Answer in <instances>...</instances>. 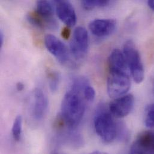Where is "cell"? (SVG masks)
<instances>
[{"instance_id": "1", "label": "cell", "mask_w": 154, "mask_h": 154, "mask_svg": "<svg viewBox=\"0 0 154 154\" xmlns=\"http://www.w3.org/2000/svg\"><path fill=\"white\" fill-rule=\"evenodd\" d=\"M88 82L85 77H77L64 95L60 115L70 129H75L80 122L85 112V102L83 92Z\"/></svg>"}, {"instance_id": "2", "label": "cell", "mask_w": 154, "mask_h": 154, "mask_svg": "<svg viewBox=\"0 0 154 154\" xmlns=\"http://www.w3.org/2000/svg\"><path fill=\"white\" fill-rule=\"evenodd\" d=\"M94 124L97 134L104 143H110L118 137V124L110 111L100 109L95 115Z\"/></svg>"}, {"instance_id": "3", "label": "cell", "mask_w": 154, "mask_h": 154, "mask_svg": "<svg viewBox=\"0 0 154 154\" xmlns=\"http://www.w3.org/2000/svg\"><path fill=\"white\" fill-rule=\"evenodd\" d=\"M123 54L134 81L137 83H142L145 77L143 66L139 52L132 40L125 43Z\"/></svg>"}, {"instance_id": "4", "label": "cell", "mask_w": 154, "mask_h": 154, "mask_svg": "<svg viewBox=\"0 0 154 154\" xmlns=\"http://www.w3.org/2000/svg\"><path fill=\"white\" fill-rule=\"evenodd\" d=\"M130 87L131 80L128 73L109 72L107 91L110 98L116 99L126 95Z\"/></svg>"}, {"instance_id": "5", "label": "cell", "mask_w": 154, "mask_h": 154, "mask_svg": "<svg viewBox=\"0 0 154 154\" xmlns=\"http://www.w3.org/2000/svg\"><path fill=\"white\" fill-rule=\"evenodd\" d=\"M88 45L89 39L87 30L83 26H78L74 31L70 43L71 54L76 60H82L87 54Z\"/></svg>"}, {"instance_id": "6", "label": "cell", "mask_w": 154, "mask_h": 154, "mask_svg": "<svg viewBox=\"0 0 154 154\" xmlns=\"http://www.w3.org/2000/svg\"><path fill=\"white\" fill-rule=\"evenodd\" d=\"M45 43L48 50L60 63L65 64L70 61V53L67 47L56 36L52 34L46 35Z\"/></svg>"}, {"instance_id": "7", "label": "cell", "mask_w": 154, "mask_h": 154, "mask_svg": "<svg viewBox=\"0 0 154 154\" xmlns=\"http://www.w3.org/2000/svg\"><path fill=\"white\" fill-rule=\"evenodd\" d=\"M134 105V96L132 94H126L114 99L109 105V111L113 116L122 118L130 114L133 109Z\"/></svg>"}, {"instance_id": "8", "label": "cell", "mask_w": 154, "mask_h": 154, "mask_svg": "<svg viewBox=\"0 0 154 154\" xmlns=\"http://www.w3.org/2000/svg\"><path fill=\"white\" fill-rule=\"evenodd\" d=\"M129 154H154V132L140 133L131 146Z\"/></svg>"}, {"instance_id": "9", "label": "cell", "mask_w": 154, "mask_h": 154, "mask_svg": "<svg viewBox=\"0 0 154 154\" xmlns=\"http://www.w3.org/2000/svg\"><path fill=\"white\" fill-rule=\"evenodd\" d=\"M31 113L36 121L42 120L48 109V99L45 93L40 88H35L32 95Z\"/></svg>"}, {"instance_id": "10", "label": "cell", "mask_w": 154, "mask_h": 154, "mask_svg": "<svg viewBox=\"0 0 154 154\" xmlns=\"http://www.w3.org/2000/svg\"><path fill=\"white\" fill-rule=\"evenodd\" d=\"M116 21L113 19H96L89 24L91 33L98 37H104L112 34L115 30Z\"/></svg>"}, {"instance_id": "11", "label": "cell", "mask_w": 154, "mask_h": 154, "mask_svg": "<svg viewBox=\"0 0 154 154\" xmlns=\"http://www.w3.org/2000/svg\"><path fill=\"white\" fill-rule=\"evenodd\" d=\"M55 8L60 19L68 27H72L76 23L77 17L75 8L68 1H56Z\"/></svg>"}, {"instance_id": "12", "label": "cell", "mask_w": 154, "mask_h": 154, "mask_svg": "<svg viewBox=\"0 0 154 154\" xmlns=\"http://www.w3.org/2000/svg\"><path fill=\"white\" fill-rule=\"evenodd\" d=\"M109 72H122L128 73L130 72L124 54L119 49H114L109 57Z\"/></svg>"}, {"instance_id": "13", "label": "cell", "mask_w": 154, "mask_h": 154, "mask_svg": "<svg viewBox=\"0 0 154 154\" xmlns=\"http://www.w3.org/2000/svg\"><path fill=\"white\" fill-rule=\"evenodd\" d=\"M28 22L32 25L41 29H56L58 28V23L52 17H46L38 14L35 10L29 12L27 14Z\"/></svg>"}, {"instance_id": "14", "label": "cell", "mask_w": 154, "mask_h": 154, "mask_svg": "<svg viewBox=\"0 0 154 154\" xmlns=\"http://www.w3.org/2000/svg\"><path fill=\"white\" fill-rule=\"evenodd\" d=\"M38 14L46 17H52L54 14V8L51 2L48 1H38L37 2L36 10Z\"/></svg>"}, {"instance_id": "15", "label": "cell", "mask_w": 154, "mask_h": 154, "mask_svg": "<svg viewBox=\"0 0 154 154\" xmlns=\"http://www.w3.org/2000/svg\"><path fill=\"white\" fill-rule=\"evenodd\" d=\"M22 133V117L18 115L14 119L11 128L13 137L15 141H20Z\"/></svg>"}, {"instance_id": "16", "label": "cell", "mask_w": 154, "mask_h": 154, "mask_svg": "<svg viewBox=\"0 0 154 154\" xmlns=\"http://www.w3.org/2000/svg\"><path fill=\"white\" fill-rule=\"evenodd\" d=\"M110 1L108 0H83L81 2L82 7L87 10H92L97 7H103L108 5Z\"/></svg>"}, {"instance_id": "17", "label": "cell", "mask_w": 154, "mask_h": 154, "mask_svg": "<svg viewBox=\"0 0 154 154\" xmlns=\"http://www.w3.org/2000/svg\"><path fill=\"white\" fill-rule=\"evenodd\" d=\"M49 79V85L52 92H55L59 88L61 76L60 74L55 71L50 70L48 72Z\"/></svg>"}, {"instance_id": "18", "label": "cell", "mask_w": 154, "mask_h": 154, "mask_svg": "<svg viewBox=\"0 0 154 154\" xmlns=\"http://www.w3.org/2000/svg\"><path fill=\"white\" fill-rule=\"evenodd\" d=\"M145 123L147 127L154 129V103L148 106L146 109Z\"/></svg>"}, {"instance_id": "19", "label": "cell", "mask_w": 154, "mask_h": 154, "mask_svg": "<svg viewBox=\"0 0 154 154\" xmlns=\"http://www.w3.org/2000/svg\"><path fill=\"white\" fill-rule=\"evenodd\" d=\"M83 97L86 101H93L95 97V91L92 86L88 84L84 88L83 92Z\"/></svg>"}, {"instance_id": "20", "label": "cell", "mask_w": 154, "mask_h": 154, "mask_svg": "<svg viewBox=\"0 0 154 154\" xmlns=\"http://www.w3.org/2000/svg\"><path fill=\"white\" fill-rule=\"evenodd\" d=\"M71 34V30L70 29V27L66 26L65 27L61 32V35L63 38H64L66 40H67L69 38Z\"/></svg>"}, {"instance_id": "21", "label": "cell", "mask_w": 154, "mask_h": 154, "mask_svg": "<svg viewBox=\"0 0 154 154\" xmlns=\"http://www.w3.org/2000/svg\"><path fill=\"white\" fill-rule=\"evenodd\" d=\"M24 87H25V85L22 82H19L16 83V89L19 92H20V91H23V89H24Z\"/></svg>"}, {"instance_id": "22", "label": "cell", "mask_w": 154, "mask_h": 154, "mask_svg": "<svg viewBox=\"0 0 154 154\" xmlns=\"http://www.w3.org/2000/svg\"><path fill=\"white\" fill-rule=\"evenodd\" d=\"M4 42V35L3 32L1 30L0 31V49L2 47Z\"/></svg>"}, {"instance_id": "23", "label": "cell", "mask_w": 154, "mask_h": 154, "mask_svg": "<svg viewBox=\"0 0 154 154\" xmlns=\"http://www.w3.org/2000/svg\"><path fill=\"white\" fill-rule=\"evenodd\" d=\"M148 5L150 7L151 9H152L154 11V0H150L148 1Z\"/></svg>"}, {"instance_id": "24", "label": "cell", "mask_w": 154, "mask_h": 154, "mask_svg": "<svg viewBox=\"0 0 154 154\" xmlns=\"http://www.w3.org/2000/svg\"><path fill=\"white\" fill-rule=\"evenodd\" d=\"M108 154L106 152H101V151H94L92 153H90V154Z\"/></svg>"}, {"instance_id": "25", "label": "cell", "mask_w": 154, "mask_h": 154, "mask_svg": "<svg viewBox=\"0 0 154 154\" xmlns=\"http://www.w3.org/2000/svg\"><path fill=\"white\" fill-rule=\"evenodd\" d=\"M51 154H64V153H60V152H52V153H51Z\"/></svg>"}]
</instances>
